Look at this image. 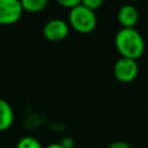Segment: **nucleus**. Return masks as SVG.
I'll list each match as a JSON object with an SVG mask.
<instances>
[{
  "label": "nucleus",
  "mask_w": 148,
  "mask_h": 148,
  "mask_svg": "<svg viewBox=\"0 0 148 148\" xmlns=\"http://www.w3.org/2000/svg\"><path fill=\"white\" fill-rule=\"evenodd\" d=\"M139 73V67L136 60L121 57L119 58L113 66V74L116 79L120 82H131L133 81Z\"/></svg>",
  "instance_id": "3"
},
{
  "label": "nucleus",
  "mask_w": 148,
  "mask_h": 148,
  "mask_svg": "<svg viewBox=\"0 0 148 148\" xmlns=\"http://www.w3.org/2000/svg\"><path fill=\"white\" fill-rule=\"evenodd\" d=\"M45 148H64L60 143H51V145H49L47 147H45Z\"/></svg>",
  "instance_id": "14"
},
{
  "label": "nucleus",
  "mask_w": 148,
  "mask_h": 148,
  "mask_svg": "<svg viewBox=\"0 0 148 148\" xmlns=\"http://www.w3.org/2000/svg\"><path fill=\"white\" fill-rule=\"evenodd\" d=\"M13 121H14V111L10 104L6 99L0 98V132L9 128Z\"/></svg>",
  "instance_id": "7"
},
{
  "label": "nucleus",
  "mask_w": 148,
  "mask_h": 148,
  "mask_svg": "<svg viewBox=\"0 0 148 148\" xmlns=\"http://www.w3.org/2000/svg\"><path fill=\"white\" fill-rule=\"evenodd\" d=\"M68 24L65 20L54 17L49 20L43 27V35L46 39L58 42L62 40L68 35Z\"/></svg>",
  "instance_id": "4"
},
{
  "label": "nucleus",
  "mask_w": 148,
  "mask_h": 148,
  "mask_svg": "<svg viewBox=\"0 0 148 148\" xmlns=\"http://www.w3.org/2000/svg\"><path fill=\"white\" fill-rule=\"evenodd\" d=\"M109 148H132V147L125 141H113L109 146Z\"/></svg>",
  "instance_id": "12"
},
{
  "label": "nucleus",
  "mask_w": 148,
  "mask_h": 148,
  "mask_svg": "<svg viewBox=\"0 0 148 148\" xmlns=\"http://www.w3.org/2000/svg\"><path fill=\"white\" fill-rule=\"evenodd\" d=\"M57 1H58L60 5L65 6V7L73 8V7H75V6H77V5H80L82 0H57Z\"/></svg>",
  "instance_id": "11"
},
{
  "label": "nucleus",
  "mask_w": 148,
  "mask_h": 148,
  "mask_svg": "<svg viewBox=\"0 0 148 148\" xmlns=\"http://www.w3.org/2000/svg\"><path fill=\"white\" fill-rule=\"evenodd\" d=\"M103 1H104V0H82L81 3L84 5L86 7H88V8L92 9V10H95V9H97V8H99V7L102 6Z\"/></svg>",
  "instance_id": "10"
},
{
  "label": "nucleus",
  "mask_w": 148,
  "mask_h": 148,
  "mask_svg": "<svg viewBox=\"0 0 148 148\" xmlns=\"http://www.w3.org/2000/svg\"><path fill=\"white\" fill-rule=\"evenodd\" d=\"M23 10H28V12H40L42 9H44V7L47 3V0H20Z\"/></svg>",
  "instance_id": "8"
},
{
  "label": "nucleus",
  "mask_w": 148,
  "mask_h": 148,
  "mask_svg": "<svg viewBox=\"0 0 148 148\" xmlns=\"http://www.w3.org/2000/svg\"><path fill=\"white\" fill-rule=\"evenodd\" d=\"M16 148H43L40 142L34 136H23L18 140Z\"/></svg>",
  "instance_id": "9"
},
{
  "label": "nucleus",
  "mask_w": 148,
  "mask_h": 148,
  "mask_svg": "<svg viewBox=\"0 0 148 148\" xmlns=\"http://www.w3.org/2000/svg\"><path fill=\"white\" fill-rule=\"evenodd\" d=\"M60 145L64 147V148H73L74 147V141L73 139L71 138H64L60 142Z\"/></svg>",
  "instance_id": "13"
},
{
  "label": "nucleus",
  "mask_w": 148,
  "mask_h": 148,
  "mask_svg": "<svg viewBox=\"0 0 148 148\" xmlns=\"http://www.w3.org/2000/svg\"><path fill=\"white\" fill-rule=\"evenodd\" d=\"M114 44L121 57L136 60L143 54L145 40L135 28H121L114 37Z\"/></svg>",
  "instance_id": "1"
},
{
  "label": "nucleus",
  "mask_w": 148,
  "mask_h": 148,
  "mask_svg": "<svg viewBox=\"0 0 148 148\" xmlns=\"http://www.w3.org/2000/svg\"><path fill=\"white\" fill-rule=\"evenodd\" d=\"M117 17L123 28H134L139 20V13L133 5L126 3L119 8Z\"/></svg>",
  "instance_id": "6"
},
{
  "label": "nucleus",
  "mask_w": 148,
  "mask_h": 148,
  "mask_svg": "<svg viewBox=\"0 0 148 148\" xmlns=\"http://www.w3.org/2000/svg\"><path fill=\"white\" fill-rule=\"evenodd\" d=\"M23 12L20 0H0V23L12 24L18 21Z\"/></svg>",
  "instance_id": "5"
},
{
  "label": "nucleus",
  "mask_w": 148,
  "mask_h": 148,
  "mask_svg": "<svg viewBox=\"0 0 148 148\" xmlns=\"http://www.w3.org/2000/svg\"><path fill=\"white\" fill-rule=\"evenodd\" d=\"M71 25L79 32L87 34L95 29L97 24V17L95 10L86 7L80 3L73 8H71L68 14Z\"/></svg>",
  "instance_id": "2"
}]
</instances>
